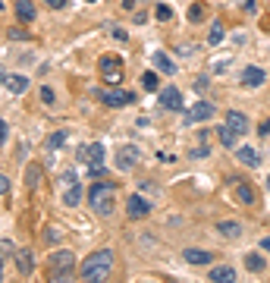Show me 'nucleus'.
<instances>
[{"label": "nucleus", "instance_id": "obj_1", "mask_svg": "<svg viewBox=\"0 0 270 283\" xmlns=\"http://www.w3.org/2000/svg\"><path fill=\"white\" fill-rule=\"evenodd\" d=\"M113 252L110 249H98L82 261V280L85 283H107L113 274Z\"/></svg>", "mask_w": 270, "mask_h": 283}, {"label": "nucleus", "instance_id": "obj_2", "mask_svg": "<svg viewBox=\"0 0 270 283\" xmlns=\"http://www.w3.org/2000/svg\"><path fill=\"white\" fill-rule=\"evenodd\" d=\"M48 280L51 283H76V255L73 252H54Z\"/></svg>", "mask_w": 270, "mask_h": 283}, {"label": "nucleus", "instance_id": "obj_3", "mask_svg": "<svg viewBox=\"0 0 270 283\" xmlns=\"http://www.w3.org/2000/svg\"><path fill=\"white\" fill-rule=\"evenodd\" d=\"M113 202H116V186L113 183H95L88 189V205L95 208L101 217L113 214Z\"/></svg>", "mask_w": 270, "mask_h": 283}, {"label": "nucleus", "instance_id": "obj_4", "mask_svg": "<svg viewBox=\"0 0 270 283\" xmlns=\"http://www.w3.org/2000/svg\"><path fill=\"white\" fill-rule=\"evenodd\" d=\"M60 186H63V205H66V208H76V205L82 202V186H79V180H76V173L66 170V173L60 176Z\"/></svg>", "mask_w": 270, "mask_h": 283}, {"label": "nucleus", "instance_id": "obj_5", "mask_svg": "<svg viewBox=\"0 0 270 283\" xmlns=\"http://www.w3.org/2000/svg\"><path fill=\"white\" fill-rule=\"evenodd\" d=\"M101 76H104L107 85H120V82H123V63H120V57H113V54L101 57Z\"/></svg>", "mask_w": 270, "mask_h": 283}, {"label": "nucleus", "instance_id": "obj_6", "mask_svg": "<svg viewBox=\"0 0 270 283\" xmlns=\"http://www.w3.org/2000/svg\"><path fill=\"white\" fill-rule=\"evenodd\" d=\"M138 161H142V151H138V145H123L120 151H116V167H120V170H132Z\"/></svg>", "mask_w": 270, "mask_h": 283}, {"label": "nucleus", "instance_id": "obj_7", "mask_svg": "<svg viewBox=\"0 0 270 283\" xmlns=\"http://www.w3.org/2000/svg\"><path fill=\"white\" fill-rule=\"evenodd\" d=\"M101 101L107 104V107H126V104H132V101H135V94H132V91H123V88H116V85H113L110 91H104V94H101Z\"/></svg>", "mask_w": 270, "mask_h": 283}, {"label": "nucleus", "instance_id": "obj_8", "mask_svg": "<svg viewBox=\"0 0 270 283\" xmlns=\"http://www.w3.org/2000/svg\"><path fill=\"white\" fill-rule=\"evenodd\" d=\"M157 101H160L163 110H182V94H179V88H173V85L163 88Z\"/></svg>", "mask_w": 270, "mask_h": 283}, {"label": "nucleus", "instance_id": "obj_9", "mask_svg": "<svg viewBox=\"0 0 270 283\" xmlns=\"http://www.w3.org/2000/svg\"><path fill=\"white\" fill-rule=\"evenodd\" d=\"M214 116V104L210 101H198L195 107L185 113V123H204V120H210Z\"/></svg>", "mask_w": 270, "mask_h": 283}, {"label": "nucleus", "instance_id": "obj_10", "mask_svg": "<svg viewBox=\"0 0 270 283\" xmlns=\"http://www.w3.org/2000/svg\"><path fill=\"white\" fill-rule=\"evenodd\" d=\"M264 79H267V73H264L261 66H245V69H242V85H245V88L264 85Z\"/></svg>", "mask_w": 270, "mask_h": 283}, {"label": "nucleus", "instance_id": "obj_11", "mask_svg": "<svg viewBox=\"0 0 270 283\" xmlns=\"http://www.w3.org/2000/svg\"><path fill=\"white\" fill-rule=\"evenodd\" d=\"M126 211H129V217H148V214H151V205H148V198L132 195V198L126 202Z\"/></svg>", "mask_w": 270, "mask_h": 283}, {"label": "nucleus", "instance_id": "obj_12", "mask_svg": "<svg viewBox=\"0 0 270 283\" xmlns=\"http://www.w3.org/2000/svg\"><path fill=\"white\" fill-rule=\"evenodd\" d=\"M82 158H85V164H91V167H101L104 164V145L101 142H91V145H85Z\"/></svg>", "mask_w": 270, "mask_h": 283}, {"label": "nucleus", "instance_id": "obj_13", "mask_svg": "<svg viewBox=\"0 0 270 283\" xmlns=\"http://www.w3.org/2000/svg\"><path fill=\"white\" fill-rule=\"evenodd\" d=\"M210 283H236V270L226 267V264L210 267Z\"/></svg>", "mask_w": 270, "mask_h": 283}, {"label": "nucleus", "instance_id": "obj_14", "mask_svg": "<svg viewBox=\"0 0 270 283\" xmlns=\"http://www.w3.org/2000/svg\"><path fill=\"white\" fill-rule=\"evenodd\" d=\"M226 126L232 129V132H239V135H242L245 129H248V116H245L242 110H229V113H226Z\"/></svg>", "mask_w": 270, "mask_h": 283}, {"label": "nucleus", "instance_id": "obj_15", "mask_svg": "<svg viewBox=\"0 0 270 283\" xmlns=\"http://www.w3.org/2000/svg\"><path fill=\"white\" fill-rule=\"evenodd\" d=\"M236 158L245 164V167H257V164H261V155H257L251 145H239L236 148Z\"/></svg>", "mask_w": 270, "mask_h": 283}, {"label": "nucleus", "instance_id": "obj_16", "mask_svg": "<svg viewBox=\"0 0 270 283\" xmlns=\"http://www.w3.org/2000/svg\"><path fill=\"white\" fill-rule=\"evenodd\" d=\"M4 88H7L10 94H22V91L29 88V79H26V76H10V73H7V76H4Z\"/></svg>", "mask_w": 270, "mask_h": 283}, {"label": "nucleus", "instance_id": "obj_17", "mask_svg": "<svg viewBox=\"0 0 270 283\" xmlns=\"http://www.w3.org/2000/svg\"><path fill=\"white\" fill-rule=\"evenodd\" d=\"M16 267H19V274H32V270H35V255L29 252V249H19L16 252Z\"/></svg>", "mask_w": 270, "mask_h": 283}, {"label": "nucleus", "instance_id": "obj_18", "mask_svg": "<svg viewBox=\"0 0 270 283\" xmlns=\"http://www.w3.org/2000/svg\"><path fill=\"white\" fill-rule=\"evenodd\" d=\"M236 198L242 205H254L257 202V192L251 189V183H236Z\"/></svg>", "mask_w": 270, "mask_h": 283}, {"label": "nucleus", "instance_id": "obj_19", "mask_svg": "<svg viewBox=\"0 0 270 283\" xmlns=\"http://www.w3.org/2000/svg\"><path fill=\"white\" fill-rule=\"evenodd\" d=\"M217 233L226 236V239H239V236H242V227H239L236 220H220V223H217Z\"/></svg>", "mask_w": 270, "mask_h": 283}, {"label": "nucleus", "instance_id": "obj_20", "mask_svg": "<svg viewBox=\"0 0 270 283\" xmlns=\"http://www.w3.org/2000/svg\"><path fill=\"white\" fill-rule=\"evenodd\" d=\"M182 258H185L189 264H207V261H214V255H210V252H201V249H185Z\"/></svg>", "mask_w": 270, "mask_h": 283}, {"label": "nucleus", "instance_id": "obj_21", "mask_svg": "<svg viewBox=\"0 0 270 283\" xmlns=\"http://www.w3.org/2000/svg\"><path fill=\"white\" fill-rule=\"evenodd\" d=\"M16 13H19L22 22H35V16H38V13H35V4H32V0H16Z\"/></svg>", "mask_w": 270, "mask_h": 283}, {"label": "nucleus", "instance_id": "obj_22", "mask_svg": "<svg viewBox=\"0 0 270 283\" xmlns=\"http://www.w3.org/2000/svg\"><path fill=\"white\" fill-rule=\"evenodd\" d=\"M154 66L160 69V73H167V76H173V73H176V63L170 60L167 54H154Z\"/></svg>", "mask_w": 270, "mask_h": 283}, {"label": "nucleus", "instance_id": "obj_23", "mask_svg": "<svg viewBox=\"0 0 270 283\" xmlns=\"http://www.w3.org/2000/svg\"><path fill=\"white\" fill-rule=\"evenodd\" d=\"M217 135H220V145H223V148H236V135H239V132H232L229 126H220Z\"/></svg>", "mask_w": 270, "mask_h": 283}, {"label": "nucleus", "instance_id": "obj_24", "mask_svg": "<svg viewBox=\"0 0 270 283\" xmlns=\"http://www.w3.org/2000/svg\"><path fill=\"white\" fill-rule=\"evenodd\" d=\"M245 267H248L251 274H257V270H264V258L257 255V252H251V255H245Z\"/></svg>", "mask_w": 270, "mask_h": 283}, {"label": "nucleus", "instance_id": "obj_25", "mask_svg": "<svg viewBox=\"0 0 270 283\" xmlns=\"http://www.w3.org/2000/svg\"><path fill=\"white\" fill-rule=\"evenodd\" d=\"M223 35H226V32H223V26H220V22H214V26H210V35H207V44H220Z\"/></svg>", "mask_w": 270, "mask_h": 283}, {"label": "nucleus", "instance_id": "obj_26", "mask_svg": "<svg viewBox=\"0 0 270 283\" xmlns=\"http://www.w3.org/2000/svg\"><path fill=\"white\" fill-rule=\"evenodd\" d=\"M204 10H207L204 4H192V7H189V19H192V22H201V19H204Z\"/></svg>", "mask_w": 270, "mask_h": 283}, {"label": "nucleus", "instance_id": "obj_27", "mask_svg": "<svg viewBox=\"0 0 270 283\" xmlns=\"http://www.w3.org/2000/svg\"><path fill=\"white\" fill-rule=\"evenodd\" d=\"M48 145H51V148H63V145H66V132H54V135L48 138Z\"/></svg>", "mask_w": 270, "mask_h": 283}, {"label": "nucleus", "instance_id": "obj_28", "mask_svg": "<svg viewBox=\"0 0 270 283\" xmlns=\"http://www.w3.org/2000/svg\"><path fill=\"white\" fill-rule=\"evenodd\" d=\"M142 85H145L148 91H154V88H157V76H154V73H145V76H142Z\"/></svg>", "mask_w": 270, "mask_h": 283}, {"label": "nucleus", "instance_id": "obj_29", "mask_svg": "<svg viewBox=\"0 0 270 283\" xmlns=\"http://www.w3.org/2000/svg\"><path fill=\"white\" fill-rule=\"evenodd\" d=\"M154 19L167 22V19H170V7H157V10H154Z\"/></svg>", "mask_w": 270, "mask_h": 283}, {"label": "nucleus", "instance_id": "obj_30", "mask_svg": "<svg viewBox=\"0 0 270 283\" xmlns=\"http://www.w3.org/2000/svg\"><path fill=\"white\" fill-rule=\"evenodd\" d=\"M7 38H13V41H22V38H29V35L22 32V29H10V32H7Z\"/></svg>", "mask_w": 270, "mask_h": 283}, {"label": "nucleus", "instance_id": "obj_31", "mask_svg": "<svg viewBox=\"0 0 270 283\" xmlns=\"http://www.w3.org/2000/svg\"><path fill=\"white\" fill-rule=\"evenodd\" d=\"M41 98H44V104H54V91L44 85V88H41Z\"/></svg>", "mask_w": 270, "mask_h": 283}, {"label": "nucleus", "instance_id": "obj_32", "mask_svg": "<svg viewBox=\"0 0 270 283\" xmlns=\"http://www.w3.org/2000/svg\"><path fill=\"white\" fill-rule=\"evenodd\" d=\"M10 252H13V245H10V239L4 236V261H10Z\"/></svg>", "mask_w": 270, "mask_h": 283}, {"label": "nucleus", "instance_id": "obj_33", "mask_svg": "<svg viewBox=\"0 0 270 283\" xmlns=\"http://www.w3.org/2000/svg\"><path fill=\"white\" fill-rule=\"evenodd\" d=\"M10 186H13V183H10V176H4V180H0V192L7 195V192H10Z\"/></svg>", "mask_w": 270, "mask_h": 283}, {"label": "nucleus", "instance_id": "obj_34", "mask_svg": "<svg viewBox=\"0 0 270 283\" xmlns=\"http://www.w3.org/2000/svg\"><path fill=\"white\" fill-rule=\"evenodd\" d=\"M204 88H207V79H204V76L195 79V91H204Z\"/></svg>", "mask_w": 270, "mask_h": 283}, {"label": "nucleus", "instance_id": "obj_35", "mask_svg": "<svg viewBox=\"0 0 270 283\" xmlns=\"http://www.w3.org/2000/svg\"><path fill=\"white\" fill-rule=\"evenodd\" d=\"M48 4H51V7H57V10H63V7H66V0H48Z\"/></svg>", "mask_w": 270, "mask_h": 283}, {"label": "nucleus", "instance_id": "obj_36", "mask_svg": "<svg viewBox=\"0 0 270 283\" xmlns=\"http://www.w3.org/2000/svg\"><path fill=\"white\" fill-rule=\"evenodd\" d=\"M261 249H264V252H270V236H264V239H261Z\"/></svg>", "mask_w": 270, "mask_h": 283}, {"label": "nucleus", "instance_id": "obj_37", "mask_svg": "<svg viewBox=\"0 0 270 283\" xmlns=\"http://www.w3.org/2000/svg\"><path fill=\"white\" fill-rule=\"evenodd\" d=\"M267 132H270V120H264V123H261V135H267Z\"/></svg>", "mask_w": 270, "mask_h": 283}, {"label": "nucleus", "instance_id": "obj_38", "mask_svg": "<svg viewBox=\"0 0 270 283\" xmlns=\"http://www.w3.org/2000/svg\"><path fill=\"white\" fill-rule=\"evenodd\" d=\"M267 189H270V176H267Z\"/></svg>", "mask_w": 270, "mask_h": 283}]
</instances>
